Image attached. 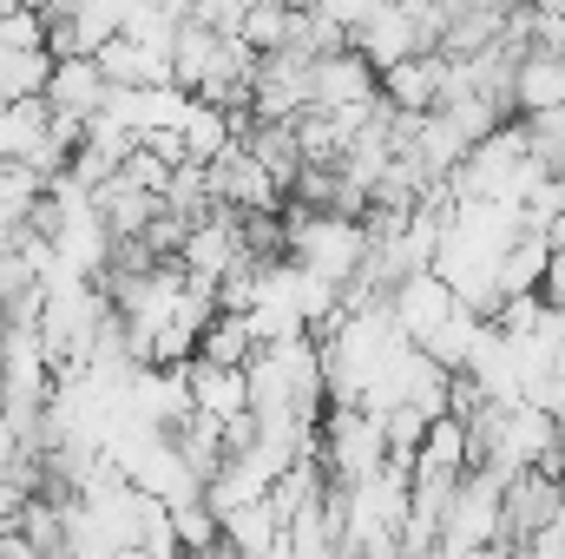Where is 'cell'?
Here are the masks:
<instances>
[{
	"mask_svg": "<svg viewBox=\"0 0 565 559\" xmlns=\"http://www.w3.org/2000/svg\"><path fill=\"white\" fill-rule=\"evenodd\" d=\"M440 93H447V53H415V60L382 73V106H395L408 119L440 113Z\"/></svg>",
	"mask_w": 565,
	"mask_h": 559,
	"instance_id": "obj_6",
	"label": "cell"
},
{
	"mask_svg": "<svg viewBox=\"0 0 565 559\" xmlns=\"http://www.w3.org/2000/svg\"><path fill=\"white\" fill-rule=\"evenodd\" d=\"M454 309H460V296L447 289L440 271H415L408 283H395V296H388V316H395V329H402L408 342H427Z\"/></svg>",
	"mask_w": 565,
	"mask_h": 559,
	"instance_id": "obj_4",
	"label": "cell"
},
{
	"mask_svg": "<svg viewBox=\"0 0 565 559\" xmlns=\"http://www.w3.org/2000/svg\"><path fill=\"white\" fill-rule=\"evenodd\" d=\"M191 369V409L198 415H217V421H237L250 415V369H224V362H184Z\"/></svg>",
	"mask_w": 565,
	"mask_h": 559,
	"instance_id": "obj_8",
	"label": "cell"
},
{
	"mask_svg": "<svg viewBox=\"0 0 565 559\" xmlns=\"http://www.w3.org/2000/svg\"><path fill=\"white\" fill-rule=\"evenodd\" d=\"M0 559H53V553H40V547H26V540L13 534V547H7V553H0Z\"/></svg>",
	"mask_w": 565,
	"mask_h": 559,
	"instance_id": "obj_12",
	"label": "cell"
},
{
	"mask_svg": "<svg viewBox=\"0 0 565 559\" xmlns=\"http://www.w3.org/2000/svg\"><path fill=\"white\" fill-rule=\"evenodd\" d=\"M526 7H540V13H559L565 0H526Z\"/></svg>",
	"mask_w": 565,
	"mask_h": 559,
	"instance_id": "obj_13",
	"label": "cell"
},
{
	"mask_svg": "<svg viewBox=\"0 0 565 559\" xmlns=\"http://www.w3.org/2000/svg\"><path fill=\"white\" fill-rule=\"evenodd\" d=\"M513 113L520 119H546V113H565V53H546L533 46L513 73Z\"/></svg>",
	"mask_w": 565,
	"mask_h": 559,
	"instance_id": "obj_7",
	"label": "cell"
},
{
	"mask_svg": "<svg viewBox=\"0 0 565 559\" xmlns=\"http://www.w3.org/2000/svg\"><path fill=\"white\" fill-rule=\"evenodd\" d=\"M93 204H99V218H106V231H113V238H145V231H151V218L164 211V198H158V191H145V184H132L126 171H119V178H106V184L93 191Z\"/></svg>",
	"mask_w": 565,
	"mask_h": 559,
	"instance_id": "obj_9",
	"label": "cell"
},
{
	"mask_svg": "<svg viewBox=\"0 0 565 559\" xmlns=\"http://www.w3.org/2000/svg\"><path fill=\"white\" fill-rule=\"evenodd\" d=\"M106 93H113V80H106V66H99L93 53H60L53 86H46V106H53L60 119H93V113H106Z\"/></svg>",
	"mask_w": 565,
	"mask_h": 559,
	"instance_id": "obj_5",
	"label": "cell"
},
{
	"mask_svg": "<svg viewBox=\"0 0 565 559\" xmlns=\"http://www.w3.org/2000/svg\"><path fill=\"white\" fill-rule=\"evenodd\" d=\"M257 349H264V342H257L250 316H237V309H217V316L204 323V336H198V356H204V362H224V369H250ZM198 356H191V362H198Z\"/></svg>",
	"mask_w": 565,
	"mask_h": 559,
	"instance_id": "obj_10",
	"label": "cell"
},
{
	"mask_svg": "<svg viewBox=\"0 0 565 559\" xmlns=\"http://www.w3.org/2000/svg\"><path fill=\"white\" fill-rule=\"evenodd\" d=\"M375 73H388V66H402V60H415V53H434V33H427L422 20V0H382L375 13H369V27H355V40H349Z\"/></svg>",
	"mask_w": 565,
	"mask_h": 559,
	"instance_id": "obj_3",
	"label": "cell"
},
{
	"mask_svg": "<svg viewBox=\"0 0 565 559\" xmlns=\"http://www.w3.org/2000/svg\"><path fill=\"white\" fill-rule=\"evenodd\" d=\"M375 238H369V218H349V211H289V257L316 277H335L342 289L362 277Z\"/></svg>",
	"mask_w": 565,
	"mask_h": 559,
	"instance_id": "obj_1",
	"label": "cell"
},
{
	"mask_svg": "<svg viewBox=\"0 0 565 559\" xmlns=\"http://www.w3.org/2000/svg\"><path fill=\"white\" fill-rule=\"evenodd\" d=\"M322 461L335 474V487H355L369 474L388 467V434H382V415L355 409V402H335L322 415Z\"/></svg>",
	"mask_w": 565,
	"mask_h": 559,
	"instance_id": "obj_2",
	"label": "cell"
},
{
	"mask_svg": "<svg viewBox=\"0 0 565 559\" xmlns=\"http://www.w3.org/2000/svg\"><path fill=\"white\" fill-rule=\"evenodd\" d=\"M282 514L270 507V500H250V507H237V514H224V540L237 547L244 559H270L282 547Z\"/></svg>",
	"mask_w": 565,
	"mask_h": 559,
	"instance_id": "obj_11",
	"label": "cell"
}]
</instances>
